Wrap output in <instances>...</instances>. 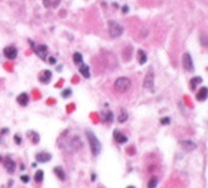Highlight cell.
Instances as JSON below:
<instances>
[{"mask_svg": "<svg viewBox=\"0 0 208 188\" xmlns=\"http://www.w3.org/2000/svg\"><path fill=\"white\" fill-rule=\"evenodd\" d=\"M61 3V0H44V6L48 7V9H55L58 7Z\"/></svg>", "mask_w": 208, "mask_h": 188, "instance_id": "cell-18", "label": "cell"}, {"mask_svg": "<svg viewBox=\"0 0 208 188\" xmlns=\"http://www.w3.org/2000/svg\"><path fill=\"white\" fill-rule=\"evenodd\" d=\"M113 138H114V140L117 143H126L127 142V136L123 135L120 130H114V132H113Z\"/></svg>", "mask_w": 208, "mask_h": 188, "instance_id": "cell-12", "label": "cell"}, {"mask_svg": "<svg viewBox=\"0 0 208 188\" xmlns=\"http://www.w3.org/2000/svg\"><path fill=\"white\" fill-rule=\"evenodd\" d=\"M182 67H184V70L188 72H192L194 71V61H192V56L186 52V54H184V56H182Z\"/></svg>", "mask_w": 208, "mask_h": 188, "instance_id": "cell-5", "label": "cell"}, {"mask_svg": "<svg viewBox=\"0 0 208 188\" xmlns=\"http://www.w3.org/2000/svg\"><path fill=\"white\" fill-rule=\"evenodd\" d=\"M101 116H103V120L106 123H111L113 122V119H114V114H113V111H110V110H106L101 113Z\"/></svg>", "mask_w": 208, "mask_h": 188, "instance_id": "cell-19", "label": "cell"}, {"mask_svg": "<svg viewBox=\"0 0 208 188\" xmlns=\"http://www.w3.org/2000/svg\"><path fill=\"white\" fill-rule=\"evenodd\" d=\"M44 181V171H36L35 172V183H38V184H41Z\"/></svg>", "mask_w": 208, "mask_h": 188, "instance_id": "cell-23", "label": "cell"}, {"mask_svg": "<svg viewBox=\"0 0 208 188\" xmlns=\"http://www.w3.org/2000/svg\"><path fill=\"white\" fill-rule=\"evenodd\" d=\"M51 78H52V72L49 70H45V71H42L39 74V81L42 84H48L51 81Z\"/></svg>", "mask_w": 208, "mask_h": 188, "instance_id": "cell-11", "label": "cell"}, {"mask_svg": "<svg viewBox=\"0 0 208 188\" xmlns=\"http://www.w3.org/2000/svg\"><path fill=\"white\" fill-rule=\"evenodd\" d=\"M5 168H6V171L9 172V174H13L15 169H16V165H15V162L12 161L10 156H7V158L5 159Z\"/></svg>", "mask_w": 208, "mask_h": 188, "instance_id": "cell-13", "label": "cell"}, {"mask_svg": "<svg viewBox=\"0 0 208 188\" xmlns=\"http://www.w3.org/2000/svg\"><path fill=\"white\" fill-rule=\"evenodd\" d=\"M121 12H123V13H127V12H129V6H123V7H121Z\"/></svg>", "mask_w": 208, "mask_h": 188, "instance_id": "cell-33", "label": "cell"}, {"mask_svg": "<svg viewBox=\"0 0 208 188\" xmlns=\"http://www.w3.org/2000/svg\"><path fill=\"white\" fill-rule=\"evenodd\" d=\"M66 135L70 136V138L64 139V138H61L59 139V146H62V145H65L68 143V146H66L64 150H71V152H77L78 149H81L82 148V142L78 139V136H75V135H72L70 130H66Z\"/></svg>", "mask_w": 208, "mask_h": 188, "instance_id": "cell-1", "label": "cell"}, {"mask_svg": "<svg viewBox=\"0 0 208 188\" xmlns=\"http://www.w3.org/2000/svg\"><path fill=\"white\" fill-rule=\"evenodd\" d=\"M72 61L75 62L77 65H81L82 64V55L80 54V52H75V54L72 55Z\"/></svg>", "mask_w": 208, "mask_h": 188, "instance_id": "cell-24", "label": "cell"}, {"mask_svg": "<svg viewBox=\"0 0 208 188\" xmlns=\"http://www.w3.org/2000/svg\"><path fill=\"white\" fill-rule=\"evenodd\" d=\"M29 136H32V142H33V143H39V135H38V133L29 132Z\"/></svg>", "mask_w": 208, "mask_h": 188, "instance_id": "cell-27", "label": "cell"}, {"mask_svg": "<svg viewBox=\"0 0 208 188\" xmlns=\"http://www.w3.org/2000/svg\"><path fill=\"white\" fill-rule=\"evenodd\" d=\"M199 39H201V45L203 46H205V48H208V36L205 35V33H203L201 36H199Z\"/></svg>", "mask_w": 208, "mask_h": 188, "instance_id": "cell-26", "label": "cell"}, {"mask_svg": "<svg viewBox=\"0 0 208 188\" xmlns=\"http://www.w3.org/2000/svg\"><path fill=\"white\" fill-rule=\"evenodd\" d=\"M153 81H155V75H153V71L150 70L146 74V78H145V84H143L145 90H153V85H155Z\"/></svg>", "mask_w": 208, "mask_h": 188, "instance_id": "cell-7", "label": "cell"}, {"mask_svg": "<svg viewBox=\"0 0 208 188\" xmlns=\"http://www.w3.org/2000/svg\"><path fill=\"white\" fill-rule=\"evenodd\" d=\"M48 62L52 64V65H55V64H56V60H55L54 56H49V58H48Z\"/></svg>", "mask_w": 208, "mask_h": 188, "instance_id": "cell-30", "label": "cell"}, {"mask_svg": "<svg viewBox=\"0 0 208 188\" xmlns=\"http://www.w3.org/2000/svg\"><path fill=\"white\" fill-rule=\"evenodd\" d=\"M117 120L120 123H124L127 120V111L124 110V109H120V114H119V117H117Z\"/></svg>", "mask_w": 208, "mask_h": 188, "instance_id": "cell-22", "label": "cell"}, {"mask_svg": "<svg viewBox=\"0 0 208 188\" xmlns=\"http://www.w3.org/2000/svg\"><path fill=\"white\" fill-rule=\"evenodd\" d=\"M54 172H55V175H56V177L59 178L61 181H65V172H64V169H62V168H61V166H55L54 168Z\"/></svg>", "mask_w": 208, "mask_h": 188, "instance_id": "cell-20", "label": "cell"}, {"mask_svg": "<svg viewBox=\"0 0 208 188\" xmlns=\"http://www.w3.org/2000/svg\"><path fill=\"white\" fill-rule=\"evenodd\" d=\"M71 94H72L71 90H70V89H66V90H64V91H62V97H64V99H68V97H70Z\"/></svg>", "mask_w": 208, "mask_h": 188, "instance_id": "cell-28", "label": "cell"}, {"mask_svg": "<svg viewBox=\"0 0 208 188\" xmlns=\"http://www.w3.org/2000/svg\"><path fill=\"white\" fill-rule=\"evenodd\" d=\"M181 146L184 148L185 152H192V150L197 149V143L191 140V139H185V140H181Z\"/></svg>", "mask_w": 208, "mask_h": 188, "instance_id": "cell-8", "label": "cell"}, {"mask_svg": "<svg viewBox=\"0 0 208 188\" xmlns=\"http://www.w3.org/2000/svg\"><path fill=\"white\" fill-rule=\"evenodd\" d=\"M0 161H2V158H0Z\"/></svg>", "mask_w": 208, "mask_h": 188, "instance_id": "cell-35", "label": "cell"}, {"mask_svg": "<svg viewBox=\"0 0 208 188\" xmlns=\"http://www.w3.org/2000/svg\"><path fill=\"white\" fill-rule=\"evenodd\" d=\"M169 122H170V119H169V117H165V119H160V123H162V125H169Z\"/></svg>", "mask_w": 208, "mask_h": 188, "instance_id": "cell-29", "label": "cell"}, {"mask_svg": "<svg viewBox=\"0 0 208 188\" xmlns=\"http://www.w3.org/2000/svg\"><path fill=\"white\" fill-rule=\"evenodd\" d=\"M20 179H22L23 183H29V179H30V178L27 177V175H22V177H20Z\"/></svg>", "mask_w": 208, "mask_h": 188, "instance_id": "cell-31", "label": "cell"}, {"mask_svg": "<svg viewBox=\"0 0 208 188\" xmlns=\"http://www.w3.org/2000/svg\"><path fill=\"white\" fill-rule=\"evenodd\" d=\"M137 61H139V64H140V65L146 64V61H148V55H146V52H145L143 49L137 51Z\"/></svg>", "mask_w": 208, "mask_h": 188, "instance_id": "cell-17", "label": "cell"}, {"mask_svg": "<svg viewBox=\"0 0 208 188\" xmlns=\"http://www.w3.org/2000/svg\"><path fill=\"white\" fill-rule=\"evenodd\" d=\"M130 85H131V81L127 77H120L114 81V89L119 93H126L127 90L130 89Z\"/></svg>", "mask_w": 208, "mask_h": 188, "instance_id": "cell-3", "label": "cell"}, {"mask_svg": "<svg viewBox=\"0 0 208 188\" xmlns=\"http://www.w3.org/2000/svg\"><path fill=\"white\" fill-rule=\"evenodd\" d=\"M158 187V178L153 177V178H150V181L148 183V188H156Z\"/></svg>", "mask_w": 208, "mask_h": 188, "instance_id": "cell-25", "label": "cell"}, {"mask_svg": "<svg viewBox=\"0 0 208 188\" xmlns=\"http://www.w3.org/2000/svg\"><path fill=\"white\" fill-rule=\"evenodd\" d=\"M127 188H134V187H131V185H130V187H127Z\"/></svg>", "mask_w": 208, "mask_h": 188, "instance_id": "cell-34", "label": "cell"}, {"mask_svg": "<svg viewBox=\"0 0 208 188\" xmlns=\"http://www.w3.org/2000/svg\"><path fill=\"white\" fill-rule=\"evenodd\" d=\"M85 135H87L88 143H90V148H91L93 155L94 156H99L100 152H101V143H100V140L97 139V136H95L91 130H87V132H85Z\"/></svg>", "mask_w": 208, "mask_h": 188, "instance_id": "cell-2", "label": "cell"}, {"mask_svg": "<svg viewBox=\"0 0 208 188\" xmlns=\"http://www.w3.org/2000/svg\"><path fill=\"white\" fill-rule=\"evenodd\" d=\"M201 83H203V78H201V77H194L191 80V84H189V87H191V90H195L198 84H201Z\"/></svg>", "mask_w": 208, "mask_h": 188, "instance_id": "cell-21", "label": "cell"}, {"mask_svg": "<svg viewBox=\"0 0 208 188\" xmlns=\"http://www.w3.org/2000/svg\"><path fill=\"white\" fill-rule=\"evenodd\" d=\"M3 55L7 58V60H15L17 56V49L15 46H6L3 49Z\"/></svg>", "mask_w": 208, "mask_h": 188, "instance_id": "cell-9", "label": "cell"}, {"mask_svg": "<svg viewBox=\"0 0 208 188\" xmlns=\"http://www.w3.org/2000/svg\"><path fill=\"white\" fill-rule=\"evenodd\" d=\"M80 67V74H81L84 78H90L91 77V72H90V68H88V65H85V64H81Z\"/></svg>", "mask_w": 208, "mask_h": 188, "instance_id": "cell-16", "label": "cell"}, {"mask_svg": "<svg viewBox=\"0 0 208 188\" xmlns=\"http://www.w3.org/2000/svg\"><path fill=\"white\" fill-rule=\"evenodd\" d=\"M32 49L41 60L46 61V55H48V48H46V45H33Z\"/></svg>", "mask_w": 208, "mask_h": 188, "instance_id": "cell-6", "label": "cell"}, {"mask_svg": "<svg viewBox=\"0 0 208 188\" xmlns=\"http://www.w3.org/2000/svg\"><path fill=\"white\" fill-rule=\"evenodd\" d=\"M17 103H19V106H27V103H29V96H27L26 93H22V94H19L17 96Z\"/></svg>", "mask_w": 208, "mask_h": 188, "instance_id": "cell-15", "label": "cell"}, {"mask_svg": "<svg viewBox=\"0 0 208 188\" xmlns=\"http://www.w3.org/2000/svg\"><path fill=\"white\" fill-rule=\"evenodd\" d=\"M15 142H16L17 145L22 143V140H20V136H17V135H15Z\"/></svg>", "mask_w": 208, "mask_h": 188, "instance_id": "cell-32", "label": "cell"}, {"mask_svg": "<svg viewBox=\"0 0 208 188\" xmlns=\"http://www.w3.org/2000/svg\"><path fill=\"white\" fill-rule=\"evenodd\" d=\"M51 154H48V152H38L36 154V156H35V159H36V162L38 164H46L48 161H51Z\"/></svg>", "mask_w": 208, "mask_h": 188, "instance_id": "cell-10", "label": "cell"}, {"mask_svg": "<svg viewBox=\"0 0 208 188\" xmlns=\"http://www.w3.org/2000/svg\"><path fill=\"white\" fill-rule=\"evenodd\" d=\"M207 99H208V89L207 87L199 89V91H197V100L198 101H205Z\"/></svg>", "mask_w": 208, "mask_h": 188, "instance_id": "cell-14", "label": "cell"}, {"mask_svg": "<svg viewBox=\"0 0 208 188\" xmlns=\"http://www.w3.org/2000/svg\"><path fill=\"white\" fill-rule=\"evenodd\" d=\"M109 33L111 38H119L123 33V26L116 20H110L109 22Z\"/></svg>", "mask_w": 208, "mask_h": 188, "instance_id": "cell-4", "label": "cell"}]
</instances>
